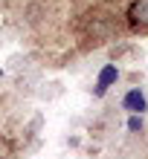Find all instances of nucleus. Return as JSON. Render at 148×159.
<instances>
[{"label": "nucleus", "mask_w": 148, "mask_h": 159, "mask_svg": "<svg viewBox=\"0 0 148 159\" xmlns=\"http://www.w3.org/2000/svg\"><path fill=\"white\" fill-rule=\"evenodd\" d=\"M119 81V70H116V64H105V67L99 70V78H96V87H93V96L102 98L107 93L110 84H116Z\"/></svg>", "instance_id": "1"}, {"label": "nucleus", "mask_w": 148, "mask_h": 159, "mask_svg": "<svg viewBox=\"0 0 148 159\" xmlns=\"http://www.w3.org/2000/svg\"><path fill=\"white\" fill-rule=\"evenodd\" d=\"M122 107L128 110V113H145L148 110V98H145V93L140 90V87H134V90H128L125 93V98H122Z\"/></svg>", "instance_id": "2"}, {"label": "nucleus", "mask_w": 148, "mask_h": 159, "mask_svg": "<svg viewBox=\"0 0 148 159\" xmlns=\"http://www.w3.org/2000/svg\"><path fill=\"white\" fill-rule=\"evenodd\" d=\"M142 127H145V121L140 113H131V119H128V130L131 133H142Z\"/></svg>", "instance_id": "4"}, {"label": "nucleus", "mask_w": 148, "mask_h": 159, "mask_svg": "<svg viewBox=\"0 0 148 159\" xmlns=\"http://www.w3.org/2000/svg\"><path fill=\"white\" fill-rule=\"evenodd\" d=\"M0 78H3V67H0Z\"/></svg>", "instance_id": "5"}, {"label": "nucleus", "mask_w": 148, "mask_h": 159, "mask_svg": "<svg viewBox=\"0 0 148 159\" xmlns=\"http://www.w3.org/2000/svg\"><path fill=\"white\" fill-rule=\"evenodd\" d=\"M131 17H134L136 23L148 26V0H136V3L131 6Z\"/></svg>", "instance_id": "3"}]
</instances>
